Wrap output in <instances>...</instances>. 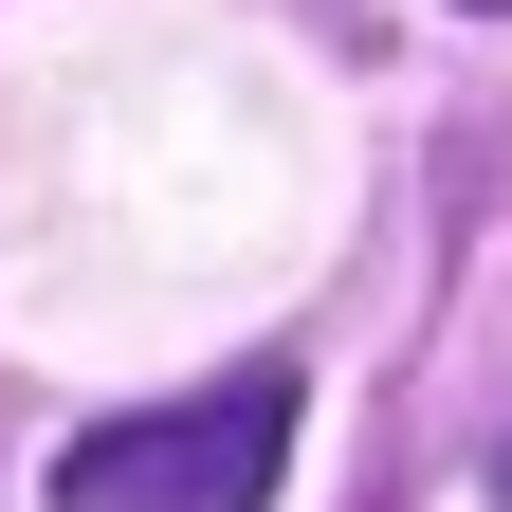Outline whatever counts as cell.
Listing matches in <instances>:
<instances>
[{"label":"cell","instance_id":"cell-1","mask_svg":"<svg viewBox=\"0 0 512 512\" xmlns=\"http://www.w3.org/2000/svg\"><path fill=\"white\" fill-rule=\"evenodd\" d=\"M293 476V366H220L147 421H92L55 458V512H256Z\"/></svg>","mask_w":512,"mask_h":512},{"label":"cell","instance_id":"cell-2","mask_svg":"<svg viewBox=\"0 0 512 512\" xmlns=\"http://www.w3.org/2000/svg\"><path fill=\"white\" fill-rule=\"evenodd\" d=\"M476 19H512V0H476Z\"/></svg>","mask_w":512,"mask_h":512}]
</instances>
